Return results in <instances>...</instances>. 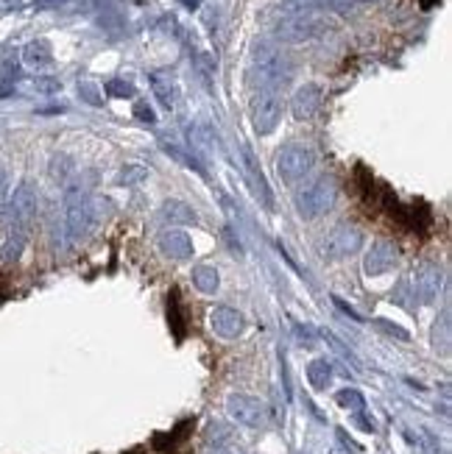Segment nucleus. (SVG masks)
<instances>
[{
	"label": "nucleus",
	"instance_id": "1",
	"mask_svg": "<svg viewBox=\"0 0 452 454\" xmlns=\"http://www.w3.org/2000/svg\"><path fill=\"white\" fill-rule=\"evenodd\" d=\"M263 23L279 42H310L327 31V20H321L318 14H313L310 6L299 0L273 6L263 17Z\"/></svg>",
	"mask_w": 452,
	"mask_h": 454
},
{
	"label": "nucleus",
	"instance_id": "2",
	"mask_svg": "<svg viewBox=\"0 0 452 454\" xmlns=\"http://www.w3.org/2000/svg\"><path fill=\"white\" fill-rule=\"evenodd\" d=\"M293 76L290 56L271 42H260L252 50V64H249V84L257 87L260 92H276L285 87Z\"/></svg>",
	"mask_w": 452,
	"mask_h": 454
},
{
	"label": "nucleus",
	"instance_id": "3",
	"mask_svg": "<svg viewBox=\"0 0 452 454\" xmlns=\"http://www.w3.org/2000/svg\"><path fill=\"white\" fill-rule=\"evenodd\" d=\"M338 198V184L332 176H318L310 184H305L296 192V209L305 221H318L321 215H327L335 206Z\"/></svg>",
	"mask_w": 452,
	"mask_h": 454
},
{
	"label": "nucleus",
	"instance_id": "4",
	"mask_svg": "<svg viewBox=\"0 0 452 454\" xmlns=\"http://www.w3.org/2000/svg\"><path fill=\"white\" fill-rule=\"evenodd\" d=\"M64 201H67V209H64V231H67V237L76 243V240L87 237L92 231L95 221H98V209H95V201H92L84 190H79V187H70L67 195H64Z\"/></svg>",
	"mask_w": 452,
	"mask_h": 454
},
{
	"label": "nucleus",
	"instance_id": "5",
	"mask_svg": "<svg viewBox=\"0 0 452 454\" xmlns=\"http://www.w3.org/2000/svg\"><path fill=\"white\" fill-rule=\"evenodd\" d=\"M316 165V153L313 148L302 145V142H290L276 153V176L285 184H296L305 179Z\"/></svg>",
	"mask_w": 452,
	"mask_h": 454
},
{
	"label": "nucleus",
	"instance_id": "6",
	"mask_svg": "<svg viewBox=\"0 0 452 454\" xmlns=\"http://www.w3.org/2000/svg\"><path fill=\"white\" fill-rule=\"evenodd\" d=\"M363 240H366V234H363L358 226H352V223H338L335 228L327 231V237H324V243H321V254H324L327 260L352 257V254H358L363 248Z\"/></svg>",
	"mask_w": 452,
	"mask_h": 454
},
{
	"label": "nucleus",
	"instance_id": "7",
	"mask_svg": "<svg viewBox=\"0 0 452 454\" xmlns=\"http://www.w3.org/2000/svg\"><path fill=\"white\" fill-rule=\"evenodd\" d=\"M249 115H252V126H254L257 134H271L273 129L279 126V120H282V100L276 98V92H257L252 98Z\"/></svg>",
	"mask_w": 452,
	"mask_h": 454
},
{
	"label": "nucleus",
	"instance_id": "8",
	"mask_svg": "<svg viewBox=\"0 0 452 454\" xmlns=\"http://www.w3.org/2000/svg\"><path fill=\"white\" fill-rule=\"evenodd\" d=\"M37 215V192L34 184L23 182L14 187V192H9V201L3 204V221L9 223H26Z\"/></svg>",
	"mask_w": 452,
	"mask_h": 454
},
{
	"label": "nucleus",
	"instance_id": "9",
	"mask_svg": "<svg viewBox=\"0 0 452 454\" xmlns=\"http://www.w3.org/2000/svg\"><path fill=\"white\" fill-rule=\"evenodd\" d=\"M240 156H243V176H246V182H249V187H252L254 198H257L266 209H273L271 184H269V179H266V173H263V168H260V159L254 156L252 145H240Z\"/></svg>",
	"mask_w": 452,
	"mask_h": 454
},
{
	"label": "nucleus",
	"instance_id": "10",
	"mask_svg": "<svg viewBox=\"0 0 452 454\" xmlns=\"http://www.w3.org/2000/svg\"><path fill=\"white\" fill-rule=\"evenodd\" d=\"M226 412H229L232 421H237L243 426H252V429L266 424V404L254 396H246V393H232L226 399Z\"/></svg>",
	"mask_w": 452,
	"mask_h": 454
},
{
	"label": "nucleus",
	"instance_id": "11",
	"mask_svg": "<svg viewBox=\"0 0 452 454\" xmlns=\"http://www.w3.org/2000/svg\"><path fill=\"white\" fill-rule=\"evenodd\" d=\"M397 262H400L397 245L388 243V240H380V243H374L371 251L366 254V260H363V273H366V276H380V273L394 271Z\"/></svg>",
	"mask_w": 452,
	"mask_h": 454
},
{
	"label": "nucleus",
	"instance_id": "12",
	"mask_svg": "<svg viewBox=\"0 0 452 454\" xmlns=\"http://www.w3.org/2000/svg\"><path fill=\"white\" fill-rule=\"evenodd\" d=\"M416 293H419V301L422 304H433L441 290H444V273L436 262H424L419 271H416Z\"/></svg>",
	"mask_w": 452,
	"mask_h": 454
},
{
	"label": "nucleus",
	"instance_id": "13",
	"mask_svg": "<svg viewBox=\"0 0 452 454\" xmlns=\"http://www.w3.org/2000/svg\"><path fill=\"white\" fill-rule=\"evenodd\" d=\"M321 100H324V92L318 84H305L293 92L290 98V115L296 120H313L321 109Z\"/></svg>",
	"mask_w": 452,
	"mask_h": 454
},
{
	"label": "nucleus",
	"instance_id": "14",
	"mask_svg": "<svg viewBox=\"0 0 452 454\" xmlns=\"http://www.w3.org/2000/svg\"><path fill=\"white\" fill-rule=\"evenodd\" d=\"M210 326H213V332H215L218 337H224V340H235V337H240V334H243V329H246V318H243L235 307H215V310L210 313Z\"/></svg>",
	"mask_w": 452,
	"mask_h": 454
},
{
	"label": "nucleus",
	"instance_id": "15",
	"mask_svg": "<svg viewBox=\"0 0 452 454\" xmlns=\"http://www.w3.org/2000/svg\"><path fill=\"white\" fill-rule=\"evenodd\" d=\"M159 251H162L165 257L181 262V260H190V257H193L196 245H193V237H190L187 231H181V228H168V231L159 234Z\"/></svg>",
	"mask_w": 452,
	"mask_h": 454
},
{
	"label": "nucleus",
	"instance_id": "16",
	"mask_svg": "<svg viewBox=\"0 0 452 454\" xmlns=\"http://www.w3.org/2000/svg\"><path fill=\"white\" fill-rule=\"evenodd\" d=\"M148 81H151V90H154V98L171 112V109H176V103H179V81L171 76V73H151L148 76Z\"/></svg>",
	"mask_w": 452,
	"mask_h": 454
},
{
	"label": "nucleus",
	"instance_id": "17",
	"mask_svg": "<svg viewBox=\"0 0 452 454\" xmlns=\"http://www.w3.org/2000/svg\"><path fill=\"white\" fill-rule=\"evenodd\" d=\"M159 218L168 221V223H174V226H190V223L198 221V218H196V209H193L190 204H184V201H176V198H168V201L159 206Z\"/></svg>",
	"mask_w": 452,
	"mask_h": 454
},
{
	"label": "nucleus",
	"instance_id": "18",
	"mask_svg": "<svg viewBox=\"0 0 452 454\" xmlns=\"http://www.w3.org/2000/svg\"><path fill=\"white\" fill-rule=\"evenodd\" d=\"M50 62H53V47L47 40H31L23 47V64L43 70V67H50Z\"/></svg>",
	"mask_w": 452,
	"mask_h": 454
},
{
	"label": "nucleus",
	"instance_id": "19",
	"mask_svg": "<svg viewBox=\"0 0 452 454\" xmlns=\"http://www.w3.org/2000/svg\"><path fill=\"white\" fill-rule=\"evenodd\" d=\"M190 281H193V287H196L198 293H207V296L218 293V287H221V276H218L215 268H210V265H198V268H193Z\"/></svg>",
	"mask_w": 452,
	"mask_h": 454
},
{
	"label": "nucleus",
	"instance_id": "20",
	"mask_svg": "<svg viewBox=\"0 0 452 454\" xmlns=\"http://www.w3.org/2000/svg\"><path fill=\"white\" fill-rule=\"evenodd\" d=\"M162 151H165L174 162H179L181 168H187V170H193V173H198V176H207V170H204V165H201V159H198L196 153L184 151V148L174 145V142H162Z\"/></svg>",
	"mask_w": 452,
	"mask_h": 454
},
{
	"label": "nucleus",
	"instance_id": "21",
	"mask_svg": "<svg viewBox=\"0 0 452 454\" xmlns=\"http://www.w3.org/2000/svg\"><path fill=\"white\" fill-rule=\"evenodd\" d=\"M187 136H190V148L196 151V153H213L215 151V134H213V129H207V126H193V129H187Z\"/></svg>",
	"mask_w": 452,
	"mask_h": 454
},
{
	"label": "nucleus",
	"instance_id": "22",
	"mask_svg": "<svg viewBox=\"0 0 452 454\" xmlns=\"http://www.w3.org/2000/svg\"><path fill=\"white\" fill-rule=\"evenodd\" d=\"M307 382L313 385V390H327L332 382V365L327 360H313L307 365Z\"/></svg>",
	"mask_w": 452,
	"mask_h": 454
},
{
	"label": "nucleus",
	"instance_id": "23",
	"mask_svg": "<svg viewBox=\"0 0 452 454\" xmlns=\"http://www.w3.org/2000/svg\"><path fill=\"white\" fill-rule=\"evenodd\" d=\"M23 248H26V231H11L9 237H6V243L0 245V260L3 262H14V260H20V254H23Z\"/></svg>",
	"mask_w": 452,
	"mask_h": 454
},
{
	"label": "nucleus",
	"instance_id": "24",
	"mask_svg": "<svg viewBox=\"0 0 452 454\" xmlns=\"http://www.w3.org/2000/svg\"><path fill=\"white\" fill-rule=\"evenodd\" d=\"M335 402L344 409H355V412H363V409H366V399H363L361 390H355V388L338 390V393H335Z\"/></svg>",
	"mask_w": 452,
	"mask_h": 454
},
{
	"label": "nucleus",
	"instance_id": "25",
	"mask_svg": "<svg viewBox=\"0 0 452 454\" xmlns=\"http://www.w3.org/2000/svg\"><path fill=\"white\" fill-rule=\"evenodd\" d=\"M20 78V64L11 56L0 59V87H14V81Z\"/></svg>",
	"mask_w": 452,
	"mask_h": 454
},
{
	"label": "nucleus",
	"instance_id": "26",
	"mask_svg": "<svg viewBox=\"0 0 452 454\" xmlns=\"http://www.w3.org/2000/svg\"><path fill=\"white\" fill-rule=\"evenodd\" d=\"M142 179H148V168H142V165H123L120 168V173L115 176V182L118 184H137L142 182Z\"/></svg>",
	"mask_w": 452,
	"mask_h": 454
},
{
	"label": "nucleus",
	"instance_id": "27",
	"mask_svg": "<svg viewBox=\"0 0 452 454\" xmlns=\"http://www.w3.org/2000/svg\"><path fill=\"white\" fill-rule=\"evenodd\" d=\"M106 95L109 98H135V84L129 81V78H112V81H106Z\"/></svg>",
	"mask_w": 452,
	"mask_h": 454
},
{
	"label": "nucleus",
	"instance_id": "28",
	"mask_svg": "<svg viewBox=\"0 0 452 454\" xmlns=\"http://www.w3.org/2000/svg\"><path fill=\"white\" fill-rule=\"evenodd\" d=\"M441 337V343H439V349L447 354L450 351V313H444L441 318L436 320V329H433V343Z\"/></svg>",
	"mask_w": 452,
	"mask_h": 454
},
{
	"label": "nucleus",
	"instance_id": "29",
	"mask_svg": "<svg viewBox=\"0 0 452 454\" xmlns=\"http://www.w3.org/2000/svg\"><path fill=\"white\" fill-rule=\"evenodd\" d=\"M293 337H296V340H299L302 346L313 349V346L318 343V337H321V334H318L316 326H310V323H296V326H293Z\"/></svg>",
	"mask_w": 452,
	"mask_h": 454
},
{
	"label": "nucleus",
	"instance_id": "30",
	"mask_svg": "<svg viewBox=\"0 0 452 454\" xmlns=\"http://www.w3.org/2000/svg\"><path fill=\"white\" fill-rule=\"evenodd\" d=\"M79 95H81V98H84V103H90V106H103L101 90H98L92 81H79Z\"/></svg>",
	"mask_w": 452,
	"mask_h": 454
},
{
	"label": "nucleus",
	"instance_id": "31",
	"mask_svg": "<svg viewBox=\"0 0 452 454\" xmlns=\"http://www.w3.org/2000/svg\"><path fill=\"white\" fill-rule=\"evenodd\" d=\"M299 3H305L310 8H327V11H346L352 6L349 0H299Z\"/></svg>",
	"mask_w": 452,
	"mask_h": 454
},
{
	"label": "nucleus",
	"instance_id": "32",
	"mask_svg": "<svg viewBox=\"0 0 452 454\" xmlns=\"http://www.w3.org/2000/svg\"><path fill=\"white\" fill-rule=\"evenodd\" d=\"M168 318H171V326H174V332H176V337L184 334V320H181V313H179V296L174 293L171 296V307H168Z\"/></svg>",
	"mask_w": 452,
	"mask_h": 454
},
{
	"label": "nucleus",
	"instance_id": "33",
	"mask_svg": "<svg viewBox=\"0 0 452 454\" xmlns=\"http://www.w3.org/2000/svg\"><path fill=\"white\" fill-rule=\"evenodd\" d=\"M135 117L140 120V123H148V126H154V123H157V112L151 109V103H148V100H137Z\"/></svg>",
	"mask_w": 452,
	"mask_h": 454
},
{
	"label": "nucleus",
	"instance_id": "34",
	"mask_svg": "<svg viewBox=\"0 0 452 454\" xmlns=\"http://www.w3.org/2000/svg\"><path fill=\"white\" fill-rule=\"evenodd\" d=\"M34 90L50 95V92L62 90V81H59V78H47V76H43V78H34Z\"/></svg>",
	"mask_w": 452,
	"mask_h": 454
},
{
	"label": "nucleus",
	"instance_id": "35",
	"mask_svg": "<svg viewBox=\"0 0 452 454\" xmlns=\"http://www.w3.org/2000/svg\"><path fill=\"white\" fill-rule=\"evenodd\" d=\"M377 323H380V326H383L385 332H391L394 337H400V340H407V337H410V334H407V332H405V329H402V326H397V323H391V320L380 318V320H377Z\"/></svg>",
	"mask_w": 452,
	"mask_h": 454
},
{
	"label": "nucleus",
	"instance_id": "36",
	"mask_svg": "<svg viewBox=\"0 0 452 454\" xmlns=\"http://www.w3.org/2000/svg\"><path fill=\"white\" fill-rule=\"evenodd\" d=\"M332 304H335V307H338L341 313H346V315H349V318H352V320H361V315H358V313H355V310H352V307H349V304H346L344 298H338V296H332Z\"/></svg>",
	"mask_w": 452,
	"mask_h": 454
},
{
	"label": "nucleus",
	"instance_id": "37",
	"mask_svg": "<svg viewBox=\"0 0 452 454\" xmlns=\"http://www.w3.org/2000/svg\"><path fill=\"white\" fill-rule=\"evenodd\" d=\"M6 198H9V173L0 170V204H6Z\"/></svg>",
	"mask_w": 452,
	"mask_h": 454
},
{
	"label": "nucleus",
	"instance_id": "38",
	"mask_svg": "<svg viewBox=\"0 0 452 454\" xmlns=\"http://www.w3.org/2000/svg\"><path fill=\"white\" fill-rule=\"evenodd\" d=\"M358 426L366 429V432H374V421H368V418H366V412H358Z\"/></svg>",
	"mask_w": 452,
	"mask_h": 454
},
{
	"label": "nucleus",
	"instance_id": "39",
	"mask_svg": "<svg viewBox=\"0 0 452 454\" xmlns=\"http://www.w3.org/2000/svg\"><path fill=\"white\" fill-rule=\"evenodd\" d=\"M207 454H235L229 446H221V443H215V446H210V452Z\"/></svg>",
	"mask_w": 452,
	"mask_h": 454
},
{
	"label": "nucleus",
	"instance_id": "40",
	"mask_svg": "<svg viewBox=\"0 0 452 454\" xmlns=\"http://www.w3.org/2000/svg\"><path fill=\"white\" fill-rule=\"evenodd\" d=\"M59 3H64V0H34V6H40V8H47V6H59Z\"/></svg>",
	"mask_w": 452,
	"mask_h": 454
}]
</instances>
